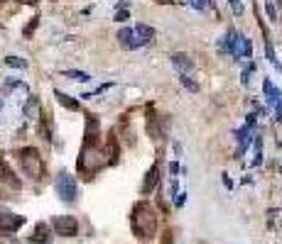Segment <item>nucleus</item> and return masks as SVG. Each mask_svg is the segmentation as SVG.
Returning a JSON list of instances; mask_svg holds the SVG:
<instances>
[{
	"label": "nucleus",
	"mask_w": 282,
	"mask_h": 244,
	"mask_svg": "<svg viewBox=\"0 0 282 244\" xmlns=\"http://www.w3.org/2000/svg\"><path fill=\"white\" fill-rule=\"evenodd\" d=\"M130 227L135 232V237L142 239V242H150V239L157 234V213L147 200H138V203L133 205Z\"/></svg>",
	"instance_id": "nucleus-1"
},
{
	"label": "nucleus",
	"mask_w": 282,
	"mask_h": 244,
	"mask_svg": "<svg viewBox=\"0 0 282 244\" xmlns=\"http://www.w3.org/2000/svg\"><path fill=\"white\" fill-rule=\"evenodd\" d=\"M106 164H108L106 151L101 149L99 144H84V149L79 154V174H84V178H91Z\"/></svg>",
	"instance_id": "nucleus-2"
},
{
	"label": "nucleus",
	"mask_w": 282,
	"mask_h": 244,
	"mask_svg": "<svg viewBox=\"0 0 282 244\" xmlns=\"http://www.w3.org/2000/svg\"><path fill=\"white\" fill-rule=\"evenodd\" d=\"M17 156H20V166H22L25 176H29L32 181H40V178L44 176V161H42V156H40V151L35 149V147L20 149Z\"/></svg>",
	"instance_id": "nucleus-3"
},
{
	"label": "nucleus",
	"mask_w": 282,
	"mask_h": 244,
	"mask_svg": "<svg viewBox=\"0 0 282 244\" xmlns=\"http://www.w3.org/2000/svg\"><path fill=\"white\" fill-rule=\"evenodd\" d=\"M54 188H56V195L64 200V203H76V195H79V190H76V178L71 176L69 171H59L54 178Z\"/></svg>",
	"instance_id": "nucleus-4"
},
{
	"label": "nucleus",
	"mask_w": 282,
	"mask_h": 244,
	"mask_svg": "<svg viewBox=\"0 0 282 244\" xmlns=\"http://www.w3.org/2000/svg\"><path fill=\"white\" fill-rule=\"evenodd\" d=\"M52 227L59 237H74V234H79V222H76V217L71 215H56L52 217Z\"/></svg>",
	"instance_id": "nucleus-5"
},
{
	"label": "nucleus",
	"mask_w": 282,
	"mask_h": 244,
	"mask_svg": "<svg viewBox=\"0 0 282 244\" xmlns=\"http://www.w3.org/2000/svg\"><path fill=\"white\" fill-rule=\"evenodd\" d=\"M22 225H25V217L15 215L13 210H8V208L0 205V230L3 232H17Z\"/></svg>",
	"instance_id": "nucleus-6"
},
{
	"label": "nucleus",
	"mask_w": 282,
	"mask_h": 244,
	"mask_svg": "<svg viewBox=\"0 0 282 244\" xmlns=\"http://www.w3.org/2000/svg\"><path fill=\"white\" fill-rule=\"evenodd\" d=\"M118 44L123 47V49H128V52H133V49H140L142 47V42L138 39V34H135V29L133 27H123V29H118Z\"/></svg>",
	"instance_id": "nucleus-7"
},
{
	"label": "nucleus",
	"mask_w": 282,
	"mask_h": 244,
	"mask_svg": "<svg viewBox=\"0 0 282 244\" xmlns=\"http://www.w3.org/2000/svg\"><path fill=\"white\" fill-rule=\"evenodd\" d=\"M231 54L236 59H250L253 56V44L245 34H236V42H233V52Z\"/></svg>",
	"instance_id": "nucleus-8"
},
{
	"label": "nucleus",
	"mask_w": 282,
	"mask_h": 244,
	"mask_svg": "<svg viewBox=\"0 0 282 244\" xmlns=\"http://www.w3.org/2000/svg\"><path fill=\"white\" fill-rule=\"evenodd\" d=\"M169 61H172V66L179 71V76H186L192 68H194V61H192V56L184 54V52H177V54L169 56Z\"/></svg>",
	"instance_id": "nucleus-9"
},
{
	"label": "nucleus",
	"mask_w": 282,
	"mask_h": 244,
	"mask_svg": "<svg viewBox=\"0 0 282 244\" xmlns=\"http://www.w3.org/2000/svg\"><path fill=\"white\" fill-rule=\"evenodd\" d=\"M263 93H265V100H268V108H275V105L282 100L280 88L270 81V78H265V81H263Z\"/></svg>",
	"instance_id": "nucleus-10"
},
{
	"label": "nucleus",
	"mask_w": 282,
	"mask_h": 244,
	"mask_svg": "<svg viewBox=\"0 0 282 244\" xmlns=\"http://www.w3.org/2000/svg\"><path fill=\"white\" fill-rule=\"evenodd\" d=\"M157 181H160V164H152V169L145 174V181H142V195H147L150 190L157 186Z\"/></svg>",
	"instance_id": "nucleus-11"
},
{
	"label": "nucleus",
	"mask_w": 282,
	"mask_h": 244,
	"mask_svg": "<svg viewBox=\"0 0 282 244\" xmlns=\"http://www.w3.org/2000/svg\"><path fill=\"white\" fill-rule=\"evenodd\" d=\"M147 115H150V112H147ZM147 132H150V137H152L155 142H162L165 130L160 127V117H155V115H150V117H147Z\"/></svg>",
	"instance_id": "nucleus-12"
},
{
	"label": "nucleus",
	"mask_w": 282,
	"mask_h": 244,
	"mask_svg": "<svg viewBox=\"0 0 282 244\" xmlns=\"http://www.w3.org/2000/svg\"><path fill=\"white\" fill-rule=\"evenodd\" d=\"M0 178H3V181H5L10 188H15V190L22 186V183H20V178H15V174L8 169V164H3V161H0Z\"/></svg>",
	"instance_id": "nucleus-13"
},
{
	"label": "nucleus",
	"mask_w": 282,
	"mask_h": 244,
	"mask_svg": "<svg viewBox=\"0 0 282 244\" xmlns=\"http://www.w3.org/2000/svg\"><path fill=\"white\" fill-rule=\"evenodd\" d=\"M49 232H52L49 230V225H47V222H40V225L35 227V234L29 237V242H49V239H52Z\"/></svg>",
	"instance_id": "nucleus-14"
},
{
	"label": "nucleus",
	"mask_w": 282,
	"mask_h": 244,
	"mask_svg": "<svg viewBox=\"0 0 282 244\" xmlns=\"http://www.w3.org/2000/svg\"><path fill=\"white\" fill-rule=\"evenodd\" d=\"M133 29H135V34H138V39H140L142 44H150V42L155 39V29L150 27V25H142L140 22V25H135Z\"/></svg>",
	"instance_id": "nucleus-15"
},
{
	"label": "nucleus",
	"mask_w": 282,
	"mask_h": 244,
	"mask_svg": "<svg viewBox=\"0 0 282 244\" xmlns=\"http://www.w3.org/2000/svg\"><path fill=\"white\" fill-rule=\"evenodd\" d=\"M265 56H268V61L275 66V71H280L282 73V64H280V59L275 56V47H272V42H270V37L265 39Z\"/></svg>",
	"instance_id": "nucleus-16"
},
{
	"label": "nucleus",
	"mask_w": 282,
	"mask_h": 244,
	"mask_svg": "<svg viewBox=\"0 0 282 244\" xmlns=\"http://www.w3.org/2000/svg\"><path fill=\"white\" fill-rule=\"evenodd\" d=\"M54 95H56V100L64 105L67 110H79L81 105H79V100H74L71 95H67V93H61V91H54Z\"/></svg>",
	"instance_id": "nucleus-17"
},
{
	"label": "nucleus",
	"mask_w": 282,
	"mask_h": 244,
	"mask_svg": "<svg viewBox=\"0 0 282 244\" xmlns=\"http://www.w3.org/2000/svg\"><path fill=\"white\" fill-rule=\"evenodd\" d=\"M64 76H67V78H69V81H79V83H88L91 81V76H88V73H86V71H64Z\"/></svg>",
	"instance_id": "nucleus-18"
},
{
	"label": "nucleus",
	"mask_w": 282,
	"mask_h": 244,
	"mask_svg": "<svg viewBox=\"0 0 282 244\" xmlns=\"http://www.w3.org/2000/svg\"><path fill=\"white\" fill-rule=\"evenodd\" d=\"M255 156H253V166H260L263 164V137H260V132L255 135Z\"/></svg>",
	"instance_id": "nucleus-19"
},
{
	"label": "nucleus",
	"mask_w": 282,
	"mask_h": 244,
	"mask_svg": "<svg viewBox=\"0 0 282 244\" xmlns=\"http://www.w3.org/2000/svg\"><path fill=\"white\" fill-rule=\"evenodd\" d=\"M37 108H40V100L35 98V95H29L27 98V103H25V117H35V112H37Z\"/></svg>",
	"instance_id": "nucleus-20"
},
{
	"label": "nucleus",
	"mask_w": 282,
	"mask_h": 244,
	"mask_svg": "<svg viewBox=\"0 0 282 244\" xmlns=\"http://www.w3.org/2000/svg\"><path fill=\"white\" fill-rule=\"evenodd\" d=\"M179 81H182V86L186 88V91H192V93H199V83L186 73V76H179Z\"/></svg>",
	"instance_id": "nucleus-21"
},
{
	"label": "nucleus",
	"mask_w": 282,
	"mask_h": 244,
	"mask_svg": "<svg viewBox=\"0 0 282 244\" xmlns=\"http://www.w3.org/2000/svg\"><path fill=\"white\" fill-rule=\"evenodd\" d=\"M5 64L13 66V68H27V61L20 59V56H5Z\"/></svg>",
	"instance_id": "nucleus-22"
},
{
	"label": "nucleus",
	"mask_w": 282,
	"mask_h": 244,
	"mask_svg": "<svg viewBox=\"0 0 282 244\" xmlns=\"http://www.w3.org/2000/svg\"><path fill=\"white\" fill-rule=\"evenodd\" d=\"M265 13H268V17L272 20V22H277V8H275L272 0H265Z\"/></svg>",
	"instance_id": "nucleus-23"
},
{
	"label": "nucleus",
	"mask_w": 282,
	"mask_h": 244,
	"mask_svg": "<svg viewBox=\"0 0 282 244\" xmlns=\"http://www.w3.org/2000/svg\"><path fill=\"white\" fill-rule=\"evenodd\" d=\"M253 68H255V64H253V61H250L248 66L243 68V86H248V83H250V76H253Z\"/></svg>",
	"instance_id": "nucleus-24"
},
{
	"label": "nucleus",
	"mask_w": 282,
	"mask_h": 244,
	"mask_svg": "<svg viewBox=\"0 0 282 244\" xmlns=\"http://www.w3.org/2000/svg\"><path fill=\"white\" fill-rule=\"evenodd\" d=\"M231 3V10H233V15L236 17H240L243 15V0H228Z\"/></svg>",
	"instance_id": "nucleus-25"
},
{
	"label": "nucleus",
	"mask_w": 282,
	"mask_h": 244,
	"mask_svg": "<svg viewBox=\"0 0 282 244\" xmlns=\"http://www.w3.org/2000/svg\"><path fill=\"white\" fill-rule=\"evenodd\" d=\"M186 195H189L186 190H179V193H177V198H174V205H177V208H182V205L186 203Z\"/></svg>",
	"instance_id": "nucleus-26"
},
{
	"label": "nucleus",
	"mask_w": 282,
	"mask_h": 244,
	"mask_svg": "<svg viewBox=\"0 0 282 244\" xmlns=\"http://www.w3.org/2000/svg\"><path fill=\"white\" fill-rule=\"evenodd\" d=\"M189 5H192V8H197L199 13H204V10H206V0H189Z\"/></svg>",
	"instance_id": "nucleus-27"
},
{
	"label": "nucleus",
	"mask_w": 282,
	"mask_h": 244,
	"mask_svg": "<svg viewBox=\"0 0 282 244\" xmlns=\"http://www.w3.org/2000/svg\"><path fill=\"white\" fill-rule=\"evenodd\" d=\"M37 22H40V17H32V22H29L27 27H25V37H29V34L35 32V27H37Z\"/></svg>",
	"instance_id": "nucleus-28"
},
{
	"label": "nucleus",
	"mask_w": 282,
	"mask_h": 244,
	"mask_svg": "<svg viewBox=\"0 0 282 244\" xmlns=\"http://www.w3.org/2000/svg\"><path fill=\"white\" fill-rule=\"evenodd\" d=\"M115 20H118V22H126V20H128V13H126V10H120V13L115 15Z\"/></svg>",
	"instance_id": "nucleus-29"
},
{
	"label": "nucleus",
	"mask_w": 282,
	"mask_h": 244,
	"mask_svg": "<svg viewBox=\"0 0 282 244\" xmlns=\"http://www.w3.org/2000/svg\"><path fill=\"white\" fill-rule=\"evenodd\" d=\"M224 186H226V188H231V186H233V181L228 178V174H224Z\"/></svg>",
	"instance_id": "nucleus-30"
},
{
	"label": "nucleus",
	"mask_w": 282,
	"mask_h": 244,
	"mask_svg": "<svg viewBox=\"0 0 282 244\" xmlns=\"http://www.w3.org/2000/svg\"><path fill=\"white\" fill-rule=\"evenodd\" d=\"M275 110H277V120L282 122V100H280V103H277V105H275Z\"/></svg>",
	"instance_id": "nucleus-31"
},
{
	"label": "nucleus",
	"mask_w": 282,
	"mask_h": 244,
	"mask_svg": "<svg viewBox=\"0 0 282 244\" xmlns=\"http://www.w3.org/2000/svg\"><path fill=\"white\" fill-rule=\"evenodd\" d=\"M17 3H22V5H37L40 0H17Z\"/></svg>",
	"instance_id": "nucleus-32"
},
{
	"label": "nucleus",
	"mask_w": 282,
	"mask_h": 244,
	"mask_svg": "<svg viewBox=\"0 0 282 244\" xmlns=\"http://www.w3.org/2000/svg\"><path fill=\"white\" fill-rule=\"evenodd\" d=\"M157 3H172V0H157Z\"/></svg>",
	"instance_id": "nucleus-33"
},
{
	"label": "nucleus",
	"mask_w": 282,
	"mask_h": 244,
	"mask_svg": "<svg viewBox=\"0 0 282 244\" xmlns=\"http://www.w3.org/2000/svg\"><path fill=\"white\" fill-rule=\"evenodd\" d=\"M0 108H3V103H0Z\"/></svg>",
	"instance_id": "nucleus-34"
},
{
	"label": "nucleus",
	"mask_w": 282,
	"mask_h": 244,
	"mask_svg": "<svg viewBox=\"0 0 282 244\" xmlns=\"http://www.w3.org/2000/svg\"><path fill=\"white\" fill-rule=\"evenodd\" d=\"M0 3H3V0H0Z\"/></svg>",
	"instance_id": "nucleus-35"
}]
</instances>
